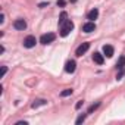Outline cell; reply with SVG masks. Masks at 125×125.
Returning a JSON list of instances; mask_svg holds the SVG:
<instances>
[{
    "mask_svg": "<svg viewBox=\"0 0 125 125\" xmlns=\"http://www.w3.org/2000/svg\"><path fill=\"white\" fill-rule=\"evenodd\" d=\"M72 30H74V22L71 19H66L63 24H60V35L62 37H66Z\"/></svg>",
    "mask_w": 125,
    "mask_h": 125,
    "instance_id": "obj_1",
    "label": "cell"
},
{
    "mask_svg": "<svg viewBox=\"0 0 125 125\" xmlns=\"http://www.w3.org/2000/svg\"><path fill=\"white\" fill-rule=\"evenodd\" d=\"M56 40V35L53 34V32H47V34H43L41 37H40V43L41 44H50V43H53Z\"/></svg>",
    "mask_w": 125,
    "mask_h": 125,
    "instance_id": "obj_2",
    "label": "cell"
},
{
    "mask_svg": "<svg viewBox=\"0 0 125 125\" xmlns=\"http://www.w3.org/2000/svg\"><path fill=\"white\" fill-rule=\"evenodd\" d=\"M35 43H37V40H35L34 35H28V37L24 40V46H25L27 49H32V47L35 46Z\"/></svg>",
    "mask_w": 125,
    "mask_h": 125,
    "instance_id": "obj_3",
    "label": "cell"
},
{
    "mask_svg": "<svg viewBox=\"0 0 125 125\" xmlns=\"http://www.w3.org/2000/svg\"><path fill=\"white\" fill-rule=\"evenodd\" d=\"M75 68H77L75 60H68V62H66V65H65V71H66L68 74H72V72H75Z\"/></svg>",
    "mask_w": 125,
    "mask_h": 125,
    "instance_id": "obj_4",
    "label": "cell"
},
{
    "mask_svg": "<svg viewBox=\"0 0 125 125\" xmlns=\"http://www.w3.org/2000/svg\"><path fill=\"white\" fill-rule=\"evenodd\" d=\"M88 49H90V43H83V44H81V46L77 49L75 54H77V56H83V54H84V53H85Z\"/></svg>",
    "mask_w": 125,
    "mask_h": 125,
    "instance_id": "obj_5",
    "label": "cell"
},
{
    "mask_svg": "<svg viewBox=\"0 0 125 125\" xmlns=\"http://www.w3.org/2000/svg\"><path fill=\"white\" fill-rule=\"evenodd\" d=\"M94 30H96V24H94V22H87V24L83 25V31L87 32V34H88V32H93Z\"/></svg>",
    "mask_w": 125,
    "mask_h": 125,
    "instance_id": "obj_6",
    "label": "cell"
},
{
    "mask_svg": "<svg viewBox=\"0 0 125 125\" xmlns=\"http://www.w3.org/2000/svg\"><path fill=\"white\" fill-rule=\"evenodd\" d=\"M13 27H15L16 30H25V28H27V22H25L24 19H16V21L13 22Z\"/></svg>",
    "mask_w": 125,
    "mask_h": 125,
    "instance_id": "obj_7",
    "label": "cell"
},
{
    "mask_svg": "<svg viewBox=\"0 0 125 125\" xmlns=\"http://www.w3.org/2000/svg\"><path fill=\"white\" fill-rule=\"evenodd\" d=\"M103 53H104V56L112 57V56H113V47H112V46H109V44L103 46Z\"/></svg>",
    "mask_w": 125,
    "mask_h": 125,
    "instance_id": "obj_8",
    "label": "cell"
},
{
    "mask_svg": "<svg viewBox=\"0 0 125 125\" xmlns=\"http://www.w3.org/2000/svg\"><path fill=\"white\" fill-rule=\"evenodd\" d=\"M93 60L96 62L97 65H102L103 62H104V57H103L102 53H94V54H93Z\"/></svg>",
    "mask_w": 125,
    "mask_h": 125,
    "instance_id": "obj_9",
    "label": "cell"
},
{
    "mask_svg": "<svg viewBox=\"0 0 125 125\" xmlns=\"http://www.w3.org/2000/svg\"><path fill=\"white\" fill-rule=\"evenodd\" d=\"M97 16H99V10H97V9H91V10L87 13V18H88L90 21H94V19H97Z\"/></svg>",
    "mask_w": 125,
    "mask_h": 125,
    "instance_id": "obj_10",
    "label": "cell"
},
{
    "mask_svg": "<svg viewBox=\"0 0 125 125\" xmlns=\"http://www.w3.org/2000/svg\"><path fill=\"white\" fill-rule=\"evenodd\" d=\"M116 66H118V69H124V68H125V56H121V57H119Z\"/></svg>",
    "mask_w": 125,
    "mask_h": 125,
    "instance_id": "obj_11",
    "label": "cell"
},
{
    "mask_svg": "<svg viewBox=\"0 0 125 125\" xmlns=\"http://www.w3.org/2000/svg\"><path fill=\"white\" fill-rule=\"evenodd\" d=\"M44 104H47L46 100H35V102L32 103V107H38V106H44Z\"/></svg>",
    "mask_w": 125,
    "mask_h": 125,
    "instance_id": "obj_12",
    "label": "cell"
},
{
    "mask_svg": "<svg viewBox=\"0 0 125 125\" xmlns=\"http://www.w3.org/2000/svg\"><path fill=\"white\" fill-rule=\"evenodd\" d=\"M71 94H72V90H71V88H66V90H63V91L60 93L62 97H68V96H71Z\"/></svg>",
    "mask_w": 125,
    "mask_h": 125,
    "instance_id": "obj_13",
    "label": "cell"
},
{
    "mask_svg": "<svg viewBox=\"0 0 125 125\" xmlns=\"http://www.w3.org/2000/svg\"><path fill=\"white\" fill-rule=\"evenodd\" d=\"M65 21H66V13L63 12V13H62V15H60V19H59V24H63Z\"/></svg>",
    "mask_w": 125,
    "mask_h": 125,
    "instance_id": "obj_14",
    "label": "cell"
},
{
    "mask_svg": "<svg viewBox=\"0 0 125 125\" xmlns=\"http://www.w3.org/2000/svg\"><path fill=\"white\" fill-rule=\"evenodd\" d=\"M85 121V115H81L78 119H77V124H81V122H84Z\"/></svg>",
    "mask_w": 125,
    "mask_h": 125,
    "instance_id": "obj_15",
    "label": "cell"
},
{
    "mask_svg": "<svg viewBox=\"0 0 125 125\" xmlns=\"http://www.w3.org/2000/svg\"><path fill=\"white\" fill-rule=\"evenodd\" d=\"M99 104H100V103H96V104H93V106L90 107V110H88V112H93V110H94L96 107H99Z\"/></svg>",
    "mask_w": 125,
    "mask_h": 125,
    "instance_id": "obj_16",
    "label": "cell"
},
{
    "mask_svg": "<svg viewBox=\"0 0 125 125\" xmlns=\"http://www.w3.org/2000/svg\"><path fill=\"white\" fill-rule=\"evenodd\" d=\"M57 6H65V0H57Z\"/></svg>",
    "mask_w": 125,
    "mask_h": 125,
    "instance_id": "obj_17",
    "label": "cell"
},
{
    "mask_svg": "<svg viewBox=\"0 0 125 125\" xmlns=\"http://www.w3.org/2000/svg\"><path fill=\"white\" fill-rule=\"evenodd\" d=\"M6 72H8V68H6V66H3V68H2V75L5 77V74H6Z\"/></svg>",
    "mask_w": 125,
    "mask_h": 125,
    "instance_id": "obj_18",
    "label": "cell"
},
{
    "mask_svg": "<svg viewBox=\"0 0 125 125\" xmlns=\"http://www.w3.org/2000/svg\"><path fill=\"white\" fill-rule=\"evenodd\" d=\"M81 106H83V102H81V100H80V102H78V103H77V104H75V109H80V107H81Z\"/></svg>",
    "mask_w": 125,
    "mask_h": 125,
    "instance_id": "obj_19",
    "label": "cell"
},
{
    "mask_svg": "<svg viewBox=\"0 0 125 125\" xmlns=\"http://www.w3.org/2000/svg\"><path fill=\"white\" fill-rule=\"evenodd\" d=\"M16 125H27V122H25V121H24V122H22V121H19V122H16Z\"/></svg>",
    "mask_w": 125,
    "mask_h": 125,
    "instance_id": "obj_20",
    "label": "cell"
}]
</instances>
